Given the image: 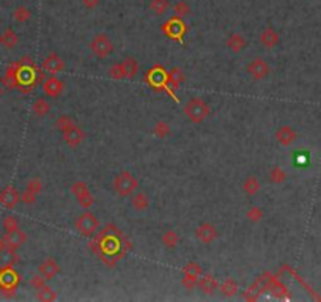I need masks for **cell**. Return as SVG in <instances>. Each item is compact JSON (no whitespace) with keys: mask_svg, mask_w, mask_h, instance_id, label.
<instances>
[{"mask_svg":"<svg viewBox=\"0 0 321 302\" xmlns=\"http://www.w3.org/2000/svg\"><path fill=\"white\" fill-rule=\"evenodd\" d=\"M17 283V274L8 267V269H0V285L2 288H14Z\"/></svg>","mask_w":321,"mask_h":302,"instance_id":"24","label":"cell"},{"mask_svg":"<svg viewBox=\"0 0 321 302\" xmlns=\"http://www.w3.org/2000/svg\"><path fill=\"white\" fill-rule=\"evenodd\" d=\"M172 132V128L167 122H158L154 125V134L156 137H161V139H167Z\"/></svg>","mask_w":321,"mask_h":302,"instance_id":"36","label":"cell"},{"mask_svg":"<svg viewBox=\"0 0 321 302\" xmlns=\"http://www.w3.org/2000/svg\"><path fill=\"white\" fill-rule=\"evenodd\" d=\"M25 189H27L29 192L35 194V195H40L41 191H43V181L40 178H32L27 186H25Z\"/></svg>","mask_w":321,"mask_h":302,"instance_id":"40","label":"cell"},{"mask_svg":"<svg viewBox=\"0 0 321 302\" xmlns=\"http://www.w3.org/2000/svg\"><path fill=\"white\" fill-rule=\"evenodd\" d=\"M17 260L16 250L2 246L0 247V269H8V267H13Z\"/></svg>","mask_w":321,"mask_h":302,"instance_id":"19","label":"cell"},{"mask_svg":"<svg viewBox=\"0 0 321 302\" xmlns=\"http://www.w3.org/2000/svg\"><path fill=\"white\" fill-rule=\"evenodd\" d=\"M41 66H43V70H45V71H47L50 74H57V73H62L65 70V62L57 54L52 52L45 60H43Z\"/></svg>","mask_w":321,"mask_h":302,"instance_id":"15","label":"cell"},{"mask_svg":"<svg viewBox=\"0 0 321 302\" xmlns=\"http://www.w3.org/2000/svg\"><path fill=\"white\" fill-rule=\"evenodd\" d=\"M202 274H203V271H202L200 264L195 263V261L187 263L183 267V285L187 290H194L198 285V280H200Z\"/></svg>","mask_w":321,"mask_h":302,"instance_id":"6","label":"cell"},{"mask_svg":"<svg viewBox=\"0 0 321 302\" xmlns=\"http://www.w3.org/2000/svg\"><path fill=\"white\" fill-rule=\"evenodd\" d=\"M246 217H247L249 222L257 223V222H260L263 219V210L260 208V206H250V208L247 210V213H246Z\"/></svg>","mask_w":321,"mask_h":302,"instance_id":"38","label":"cell"},{"mask_svg":"<svg viewBox=\"0 0 321 302\" xmlns=\"http://www.w3.org/2000/svg\"><path fill=\"white\" fill-rule=\"evenodd\" d=\"M131 206H133V210L138 213H143L145 210H148V206H150L148 195L145 192H134L131 195Z\"/></svg>","mask_w":321,"mask_h":302,"instance_id":"22","label":"cell"},{"mask_svg":"<svg viewBox=\"0 0 321 302\" xmlns=\"http://www.w3.org/2000/svg\"><path fill=\"white\" fill-rule=\"evenodd\" d=\"M145 82H150L153 87H156V88L164 87V88L169 91V87H167V73L164 71L161 66H154L153 70H150L148 73H146L145 74Z\"/></svg>","mask_w":321,"mask_h":302,"instance_id":"12","label":"cell"},{"mask_svg":"<svg viewBox=\"0 0 321 302\" xmlns=\"http://www.w3.org/2000/svg\"><path fill=\"white\" fill-rule=\"evenodd\" d=\"M246 71L252 76L254 81H262V79H266L268 76L271 73V68L268 65L266 60L263 58H254L252 62H250L246 68Z\"/></svg>","mask_w":321,"mask_h":302,"instance_id":"8","label":"cell"},{"mask_svg":"<svg viewBox=\"0 0 321 302\" xmlns=\"http://www.w3.org/2000/svg\"><path fill=\"white\" fill-rule=\"evenodd\" d=\"M62 137L69 148H77V146L85 140V132L79 125H74L73 128H69L68 131L62 132Z\"/></svg>","mask_w":321,"mask_h":302,"instance_id":"11","label":"cell"},{"mask_svg":"<svg viewBox=\"0 0 321 302\" xmlns=\"http://www.w3.org/2000/svg\"><path fill=\"white\" fill-rule=\"evenodd\" d=\"M37 198H38V195H35V194H32V192H29L27 189L21 194V202L24 203V205H33L35 202H37Z\"/></svg>","mask_w":321,"mask_h":302,"instance_id":"43","label":"cell"},{"mask_svg":"<svg viewBox=\"0 0 321 302\" xmlns=\"http://www.w3.org/2000/svg\"><path fill=\"white\" fill-rule=\"evenodd\" d=\"M169 8H170V2H169V0H150V3H148V10H150L154 16H162V14H166Z\"/></svg>","mask_w":321,"mask_h":302,"instance_id":"31","label":"cell"},{"mask_svg":"<svg viewBox=\"0 0 321 302\" xmlns=\"http://www.w3.org/2000/svg\"><path fill=\"white\" fill-rule=\"evenodd\" d=\"M81 2L85 10H94L99 5V0H81Z\"/></svg>","mask_w":321,"mask_h":302,"instance_id":"44","label":"cell"},{"mask_svg":"<svg viewBox=\"0 0 321 302\" xmlns=\"http://www.w3.org/2000/svg\"><path fill=\"white\" fill-rule=\"evenodd\" d=\"M2 96H3V88L0 87V98H2Z\"/></svg>","mask_w":321,"mask_h":302,"instance_id":"45","label":"cell"},{"mask_svg":"<svg viewBox=\"0 0 321 302\" xmlns=\"http://www.w3.org/2000/svg\"><path fill=\"white\" fill-rule=\"evenodd\" d=\"M32 112H33V115H37V117H40V118L46 117L49 112H50L49 101H47L46 98H38V99L32 104Z\"/></svg>","mask_w":321,"mask_h":302,"instance_id":"29","label":"cell"},{"mask_svg":"<svg viewBox=\"0 0 321 302\" xmlns=\"http://www.w3.org/2000/svg\"><path fill=\"white\" fill-rule=\"evenodd\" d=\"M2 227L6 231H13L16 228H19V222H17V219L14 217V216H6V217L2 220Z\"/></svg>","mask_w":321,"mask_h":302,"instance_id":"41","label":"cell"},{"mask_svg":"<svg viewBox=\"0 0 321 302\" xmlns=\"http://www.w3.org/2000/svg\"><path fill=\"white\" fill-rule=\"evenodd\" d=\"M37 296L43 302H52V301L57 299V293L52 290L50 287H47V285H45L43 288L37 290Z\"/></svg>","mask_w":321,"mask_h":302,"instance_id":"35","label":"cell"},{"mask_svg":"<svg viewBox=\"0 0 321 302\" xmlns=\"http://www.w3.org/2000/svg\"><path fill=\"white\" fill-rule=\"evenodd\" d=\"M219 287H221V291L225 298H233L238 291V285L233 279H227L224 283H221Z\"/></svg>","mask_w":321,"mask_h":302,"instance_id":"33","label":"cell"},{"mask_svg":"<svg viewBox=\"0 0 321 302\" xmlns=\"http://www.w3.org/2000/svg\"><path fill=\"white\" fill-rule=\"evenodd\" d=\"M11 16H13V21L14 22L25 24V22H29L32 19V11H30V8H27L25 5H19V6L13 10Z\"/></svg>","mask_w":321,"mask_h":302,"instance_id":"28","label":"cell"},{"mask_svg":"<svg viewBox=\"0 0 321 302\" xmlns=\"http://www.w3.org/2000/svg\"><path fill=\"white\" fill-rule=\"evenodd\" d=\"M183 112H184V115L189 118V122L202 123L203 120L210 115V107H208V104L202 98H192L190 101L186 102Z\"/></svg>","mask_w":321,"mask_h":302,"instance_id":"2","label":"cell"},{"mask_svg":"<svg viewBox=\"0 0 321 302\" xmlns=\"http://www.w3.org/2000/svg\"><path fill=\"white\" fill-rule=\"evenodd\" d=\"M112 187L117 192L118 197H131L138 187V179L136 178V175H133L131 172H121L114 178V183H112Z\"/></svg>","mask_w":321,"mask_h":302,"instance_id":"1","label":"cell"},{"mask_svg":"<svg viewBox=\"0 0 321 302\" xmlns=\"http://www.w3.org/2000/svg\"><path fill=\"white\" fill-rule=\"evenodd\" d=\"M90 50L96 58H106L114 52V43L106 33H98L90 41Z\"/></svg>","mask_w":321,"mask_h":302,"instance_id":"3","label":"cell"},{"mask_svg":"<svg viewBox=\"0 0 321 302\" xmlns=\"http://www.w3.org/2000/svg\"><path fill=\"white\" fill-rule=\"evenodd\" d=\"M76 125L74 120L69 117V115H60L57 120H55V128H57V131L62 134L65 131H68L69 128H73Z\"/></svg>","mask_w":321,"mask_h":302,"instance_id":"32","label":"cell"},{"mask_svg":"<svg viewBox=\"0 0 321 302\" xmlns=\"http://www.w3.org/2000/svg\"><path fill=\"white\" fill-rule=\"evenodd\" d=\"M186 30H187L186 24L183 22L181 18H177V16H173V18H170L166 24L162 25V32L166 33L169 38L177 40V41L183 40Z\"/></svg>","mask_w":321,"mask_h":302,"instance_id":"7","label":"cell"},{"mask_svg":"<svg viewBox=\"0 0 321 302\" xmlns=\"http://www.w3.org/2000/svg\"><path fill=\"white\" fill-rule=\"evenodd\" d=\"M17 43H19V37H17V33L10 27L0 35V44L6 49H14L17 46Z\"/></svg>","mask_w":321,"mask_h":302,"instance_id":"25","label":"cell"},{"mask_svg":"<svg viewBox=\"0 0 321 302\" xmlns=\"http://www.w3.org/2000/svg\"><path fill=\"white\" fill-rule=\"evenodd\" d=\"M246 44H247V41H246L244 37L241 35V33H231V35L229 37V40H227V47L235 54L242 52L244 47H246Z\"/></svg>","mask_w":321,"mask_h":302,"instance_id":"21","label":"cell"},{"mask_svg":"<svg viewBox=\"0 0 321 302\" xmlns=\"http://www.w3.org/2000/svg\"><path fill=\"white\" fill-rule=\"evenodd\" d=\"M195 236L202 244H211L218 239L219 233L211 222H202L200 225L195 228Z\"/></svg>","mask_w":321,"mask_h":302,"instance_id":"10","label":"cell"},{"mask_svg":"<svg viewBox=\"0 0 321 302\" xmlns=\"http://www.w3.org/2000/svg\"><path fill=\"white\" fill-rule=\"evenodd\" d=\"M198 287L205 293V295H213V293L219 288V282L211 274H202L200 280H198Z\"/></svg>","mask_w":321,"mask_h":302,"instance_id":"20","label":"cell"},{"mask_svg":"<svg viewBox=\"0 0 321 302\" xmlns=\"http://www.w3.org/2000/svg\"><path fill=\"white\" fill-rule=\"evenodd\" d=\"M41 88H43V93H45V96L54 99V98H58L60 94L63 93L65 84L60 79H57V77H49V79L43 82Z\"/></svg>","mask_w":321,"mask_h":302,"instance_id":"13","label":"cell"},{"mask_svg":"<svg viewBox=\"0 0 321 302\" xmlns=\"http://www.w3.org/2000/svg\"><path fill=\"white\" fill-rule=\"evenodd\" d=\"M275 140L283 146H290L298 140V132L291 126H280L275 131Z\"/></svg>","mask_w":321,"mask_h":302,"instance_id":"16","label":"cell"},{"mask_svg":"<svg viewBox=\"0 0 321 302\" xmlns=\"http://www.w3.org/2000/svg\"><path fill=\"white\" fill-rule=\"evenodd\" d=\"M38 271L46 280H52L60 274V266L54 258H46V260L38 266Z\"/></svg>","mask_w":321,"mask_h":302,"instance_id":"17","label":"cell"},{"mask_svg":"<svg viewBox=\"0 0 321 302\" xmlns=\"http://www.w3.org/2000/svg\"><path fill=\"white\" fill-rule=\"evenodd\" d=\"M46 279L43 277L41 274H38V275H33V277L30 279V287H33L35 290H40V288H43L46 285Z\"/></svg>","mask_w":321,"mask_h":302,"instance_id":"42","label":"cell"},{"mask_svg":"<svg viewBox=\"0 0 321 302\" xmlns=\"http://www.w3.org/2000/svg\"><path fill=\"white\" fill-rule=\"evenodd\" d=\"M260 187H262V184H260L258 178L254 176V175H250V176H247L244 179V183H242V192H244L246 195H249V197H252L255 194H258Z\"/></svg>","mask_w":321,"mask_h":302,"instance_id":"27","label":"cell"},{"mask_svg":"<svg viewBox=\"0 0 321 302\" xmlns=\"http://www.w3.org/2000/svg\"><path fill=\"white\" fill-rule=\"evenodd\" d=\"M21 203V194L13 186H5L0 191V205L6 210H14Z\"/></svg>","mask_w":321,"mask_h":302,"instance_id":"9","label":"cell"},{"mask_svg":"<svg viewBox=\"0 0 321 302\" xmlns=\"http://www.w3.org/2000/svg\"><path fill=\"white\" fill-rule=\"evenodd\" d=\"M287 178H288V175H287V172H285L282 167H274L271 172H270V181L271 183H274V184H282V183H285L287 181Z\"/></svg>","mask_w":321,"mask_h":302,"instance_id":"34","label":"cell"},{"mask_svg":"<svg viewBox=\"0 0 321 302\" xmlns=\"http://www.w3.org/2000/svg\"><path fill=\"white\" fill-rule=\"evenodd\" d=\"M161 243L167 249H175L180 244V236L175 230H166L161 236Z\"/></svg>","mask_w":321,"mask_h":302,"instance_id":"30","label":"cell"},{"mask_svg":"<svg viewBox=\"0 0 321 302\" xmlns=\"http://www.w3.org/2000/svg\"><path fill=\"white\" fill-rule=\"evenodd\" d=\"M173 13H175L177 18H186L187 14H190V6L187 2H184V0H180V2L175 3V6H173Z\"/></svg>","mask_w":321,"mask_h":302,"instance_id":"37","label":"cell"},{"mask_svg":"<svg viewBox=\"0 0 321 302\" xmlns=\"http://www.w3.org/2000/svg\"><path fill=\"white\" fill-rule=\"evenodd\" d=\"M260 43L266 49H274L280 43V37L273 27H266L262 33H260Z\"/></svg>","mask_w":321,"mask_h":302,"instance_id":"18","label":"cell"},{"mask_svg":"<svg viewBox=\"0 0 321 302\" xmlns=\"http://www.w3.org/2000/svg\"><path fill=\"white\" fill-rule=\"evenodd\" d=\"M2 239H3V246L10 247L13 250H17L25 241H27V235H25V231H22L21 228H16L13 231H6Z\"/></svg>","mask_w":321,"mask_h":302,"instance_id":"14","label":"cell"},{"mask_svg":"<svg viewBox=\"0 0 321 302\" xmlns=\"http://www.w3.org/2000/svg\"><path fill=\"white\" fill-rule=\"evenodd\" d=\"M121 66H123V73H125V79H134V77L138 74V63L136 58L128 57L121 62Z\"/></svg>","mask_w":321,"mask_h":302,"instance_id":"26","label":"cell"},{"mask_svg":"<svg viewBox=\"0 0 321 302\" xmlns=\"http://www.w3.org/2000/svg\"><path fill=\"white\" fill-rule=\"evenodd\" d=\"M2 246H3V239H2V238H0V247H2Z\"/></svg>","mask_w":321,"mask_h":302,"instance_id":"46","label":"cell"},{"mask_svg":"<svg viewBox=\"0 0 321 302\" xmlns=\"http://www.w3.org/2000/svg\"><path fill=\"white\" fill-rule=\"evenodd\" d=\"M107 74H109L110 79H114V81H121V79H125V73H123V66H121V62L112 65V66H110V70L107 71Z\"/></svg>","mask_w":321,"mask_h":302,"instance_id":"39","label":"cell"},{"mask_svg":"<svg viewBox=\"0 0 321 302\" xmlns=\"http://www.w3.org/2000/svg\"><path fill=\"white\" fill-rule=\"evenodd\" d=\"M69 191H71V194L76 197L77 203H79L82 208L90 210L92 206L94 205V197L90 192L89 186H87L84 181H76V183L69 187Z\"/></svg>","mask_w":321,"mask_h":302,"instance_id":"5","label":"cell"},{"mask_svg":"<svg viewBox=\"0 0 321 302\" xmlns=\"http://www.w3.org/2000/svg\"><path fill=\"white\" fill-rule=\"evenodd\" d=\"M183 82H184V76H183V73H181L180 68H173V70L167 74V87H170L173 90H178ZM170 88H169V93L173 96Z\"/></svg>","mask_w":321,"mask_h":302,"instance_id":"23","label":"cell"},{"mask_svg":"<svg viewBox=\"0 0 321 302\" xmlns=\"http://www.w3.org/2000/svg\"><path fill=\"white\" fill-rule=\"evenodd\" d=\"M74 227H76V230L79 231L82 236L90 238V236H93L94 233L98 231L99 220L96 219V216H94L93 213L85 211V213H82L79 217L76 219Z\"/></svg>","mask_w":321,"mask_h":302,"instance_id":"4","label":"cell"}]
</instances>
